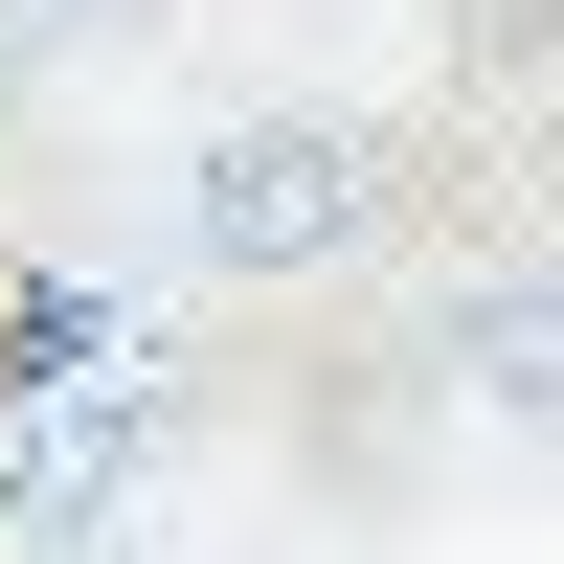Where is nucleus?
Wrapping results in <instances>:
<instances>
[{"mask_svg": "<svg viewBox=\"0 0 564 564\" xmlns=\"http://www.w3.org/2000/svg\"><path fill=\"white\" fill-rule=\"evenodd\" d=\"M361 204H384V159H361L339 113H249V135L204 159V204H181V249H204V271H249V294H271V271L361 249Z\"/></svg>", "mask_w": 564, "mask_h": 564, "instance_id": "f257e3e1", "label": "nucleus"}, {"mask_svg": "<svg viewBox=\"0 0 564 564\" xmlns=\"http://www.w3.org/2000/svg\"><path fill=\"white\" fill-rule=\"evenodd\" d=\"M452 384L564 452V271H452Z\"/></svg>", "mask_w": 564, "mask_h": 564, "instance_id": "f03ea898", "label": "nucleus"}, {"mask_svg": "<svg viewBox=\"0 0 564 564\" xmlns=\"http://www.w3.org/2000/svg\"><path fill=\"white\" fill-rule=\"evenodd\" d=\"M135 294H68V271H45L23 316H0V406H135Z\"/></svg>", "mask_w": 564, "mask_h": 564, "instance_id": "7ed1b4c3", "label": "nucleus"}, {"mask_svg": "<svg viewBox=\"0 0 564 564\" xmlns=\"http://www.w3.org/2000/svg\"><path fill=\"white\" fill-rule=\"evenodd\" d=\"M45 564H135V542H113V520H45Z\"/></svg>", "mask_w": 564, "mask_h": 564, "instance_id": "20e7f679", "label": "nucleus"}]
</instances>
